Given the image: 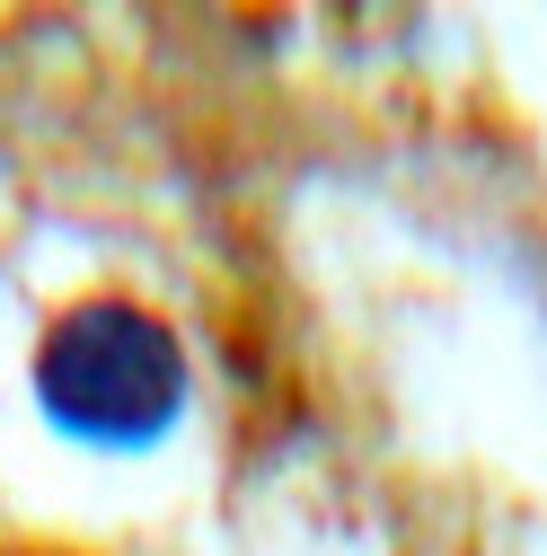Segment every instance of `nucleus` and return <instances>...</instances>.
<instances>
[{
  "label": "nucleus",
  "instance_id": "1",
  "mask_svg": "<svg viewBox=\"0 0 547 556\" xmlns=\"http://www.w3.org/2000/svg\"><path fill=\"white\" fill-rule=\"evenodd\" d=\"M36 406L80 451H151L186 415V344L124 292L72 301L36 344Z\"/></svg>",
  "mask_w": 547,
  "mask_h": 556
}]
</instances>
